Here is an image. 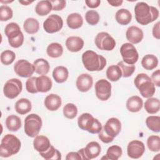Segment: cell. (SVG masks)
<instances>
[{"instance_id": "obj_38", "label": "cell", "mask_w": 160, "mask_h": 160, "mask_svg": "<svg viewBox=\"0 0 160 160\" xmlns=\"http://www.w3.org/2000/svg\"><path fill=\"white\" fill-rule=\"evenodd\" d=\"M39 154L44 159L47 160H59L61 159V152L58 149H55L52 145H51L48 150L43 152H39Z\"/></svg>"}, {"instance_id": "obj_37", "label": "cell", "mask_w": 160, "mask_h": 160, "mask_svg": "<svg viewBox=\"0 0 160 160\" xmlns=\"http://www.w3.org/2000/svg\"><path fill=\"white\" fill-rule=\"evenodd\" d=\"M147 127L153 132H159L160 131V117L158 116H150L146 119Z\"/></svg>"}, {"instance_id": "obj_24", "label": "cell", "mask_w": 160, "mask_h": 160, "mask_svg": "<svg viewBox=\"0 0 160 160\" xmlns=\"http://www.w3.org/2000/svg\"><path fill=\"white\" fill-rule=\"evenodd\" d=\"M115 18L119 24L128 25L131 21L132 14L126 9H120L116 12Z\"/></svg>"}, {"instance_id": "obj_40", "label": "cell", "mask_w": 160, "mask_h": 160, "mask_svg": "<svg viewBox=\"0 0 160 160\" xmlns=\"http://www.w3.org/2000/svg\"><path fill=\"white\" fill-rule=\"evenodd\" d=\"M78 114V108L72 103H68L63 108V114L68 119H74Z\"/></svg>"}, {"instance_id": "obj_9", "label": "cell", "mask_w": 160, "mask_h": 160, "mask_svg": "<svg viewBox=\"0 0 160 160\" xmlns=\"http://www.w3.org/2000/svg\"><path fill=\"white\" fill-rule=\"evenodd\" d=\"M22 82L16 78L9 79L4 84L3 92L4 96L9 99H14L22 91Z\"/></svg>"}, {"instance_id": "obj_12", "label": "cell", "mask_w": 160, "mask_h": 160, "mask_svg": "<svg viewBox=\"0 0 160 160\" xmlns=\"http://www.w3.org/2000/svg\"><path fill=\"white\" fill-rule=\"evenodd\" d=\"M95 92L99 100L107 101L111 95V83L104 79L98 80L95 84Z\"/></svg>"}, {"instance_id": "obj_26", "label": "cell", "mask_w": 160, "mask_h": 160, "mask_svg": "<svg viewBox=\"0 0 160 160\" xmlns=\"http://www.w3.org/2000/svg\"><path fill=\"white\" fill-rule=\"evenodd\" d=\"M32 108L31 101L26 98H21L19 99L15 104L16 111L21 115L28 113Z\"/></svg>"}, {"instance_id": "obj_52", "label": "cell", "mask_w": 160, "mask_h": 160, "mask_svg": "<svg viewBox=\"0 0 160 160\" xmlns=\"http://www.w3.org/2000/svg\"><path fill=\"white\" fill-rule=\"evenodd\" d=\"M108 2L112 6L117 7V6H121L122 4L123 1H122V0H121V1H118H118H108Z\"/></svg>"}, {"instance_id": "obj_43", "label": "cell", "mask_w": 160, "mask_h": 160, "mask_svg": "<svg viewBox=\"0 0 160 160\" xmlns=\"http://www.w3.org/2000/svg\"><path fill=\"white\" fill-rule=\"evenodd\" d=\"M99 14L94 10L88 11L85 14V19L86 22L92 26L97 24L99 21Z\"/></svg>"}, {"instance_id": "obj_6", "label": "cell", "mask_w": 160, "mask_h": 160, "mask_svg": "<svg viewBox=\"0 0 160 160\" xmlns=\"http://www.w3.org/2000/svg\"><path fill=\"white\" fill-rule=\"evenodd\" d=\"M78 124L80 129L91 134H99L102 128V124L98 119L88 112L83 113L79 116Z\"/></svg>"}, {"instance_id": "obj_16", "label": "cell", "mask_w": 160, "mask_h": 160, "mask_svg": "<svg viewBox=\"0 0 160 160\" xmlns=\"http://www.w3.org/2000/svg\"><path fill=\"white\" fill-rule=\"evenodd\" d=\"M93 84V79L91 75L89 74H80L76 82V85L78 89L81 92H87L92 87Z\"/></svg>"}, {"instance_id": "obj_32", "label": "cell", "mask_w": 160, "mask_h": 160, "mask_svg": "<svg viewBox=\"0 0 160 160\" xmlns=\"http://www.w3.org/2000/svg\"><path fill=\"white\" fill-rule=\"evenodd\" d=\"M52 9V5L50 1H41L38 2L35 8V11L39 16L48 15Z\"/></svg>"}, {"instance_id": "obj_34", "label": "cell", "mask_w": 160, "mask_h": 160, "mask_svg": "<svg viewBox=\"0 0 160 160\" xmlns=\"http://www.w3.org/2000/svg\"><path fill=\"white\" fill-rule=\"evenodd\" d=\"M46 52L48 55L51 58H59L62 54L63 48L59 43L52 42L47 47Z\"/></svg>"}, {"instance_id": "obj_25", "label": "cell", "mask_w": 160, "mask_h": 160, "mask_svg": "<svg viewBox=\"0 0 160 160\" xmlns=\"http://www.w3.org/2000/svg\"><path fill=\"white\" fill-rule=\"evenodd\" d=\"M67 25L72 29H76L81 28L83 24V19L79 13H71L68 15L66 19Z\"/></svg>"}, {"instance_id": "obj_13", "label": "cell", "mask_w": 160, "mask_h": 160, "mask_svg": "<svg viewBox=\"0 0 160 160\" xmlns=\"http://www.w3.org/2000/svg\"><path fill=\"white\" fill-rule=\"evenodd\" d=\"M14 70L17 75L22 78L31 77L35 71L34 65L26 59H20L16 62Z\"/></svg>"}, {"instance_id": "obj_51", "label": "cell", "mask_w": 160, "mask_h": 160, "mask_svg": "<svg viewBox=\"0 0 160 160\" xmlns=\"http://www.w3.org/2000/svg\"><path fill=\"white\" fill-rule=\"evenodd\" d=\"M159 22H158L156 24H154L152 28V35L153 36L158 39H160V31H159Z\"/></svg>"}, {"instance_id": "obj_42", "label": "cell", "mask_w": 160, "mask_h": 160, "mask_svg": "<svg viewBox=\"0 0 160 160\" xmlns=\"http://www.w3.org/2000/svg\"><path fill=\"white\" fill-rule=\"evenodd\" d=\"M16 58L15 53L11 50H5L1 54V61L4 65L12 64Z\"/></svg>"}, {"instance_id": "obj_15", "label": "cell", "mask_w": 160, "mask_h": 160, "mask_svg": "<svg viewBox=\"0 0 160 160\" xmlns=\"http://www.w3.org/2000/svg\"><path fill=\"white\" fill-rule=\"evenodd\" d=\"M145 151V146L144 143L138 140L131 141L127 147V153L129 158L132 159H138L141 158Z\"/></svg>"}, {"instance_id": "obj_23", "label": "cell", "mask_w": 160, "mask_h": 160, "mask_svg": "<svg viewBox=\"0 0 160 160\" xmlns=\"http://www.w3.org/2000/svg\"><path fill=\"white\" fill-rule=\"evenodd\" d=\"M69 76V71L68 69L62 66L56 67L52 71V77L55 81L58 83H62L65 82Z\"/></svg>"}, {"instance_id": "obj_44", "label": "cell", "mask_w": 160, "mask_h": 160, "mask_svg": "<svg viewBox=\"0 0 160 160\" xmlns=\"http://www.w3.org/2000/svg\"><path fill=\"white\" fill-rule=\"evenodd\" d=\"M13 16L12 9L6 5H2L0 7V20L6 21L11 19Z\"/></svg>"}, {"instance_id": "obj_8", "label": "cell", "mask_w": 160, "mask_h": 160, "mask_svg": "<svg viewBox=\"0 0 160 160\" xmlns=\"http://www.w3.org/2000/svg\"><path fill=\"white\" fill-rule=\"evenodd\" d=\"M120 53L123 61L128 64L134 65L139 58V54L136 48L129 42L124 43L121 46Z\"/></svg>"}, {"instance_id": "obj_19", "label": "cell", "mask_w": 160, "mask_h": 160, "mask_svg": "<svg viewBox=\"0 0 160 160\" xmlns=\"http://www.w3.org/2000/svg\"><path fill=\"white\" fill-rule=\"evenodd\" d=\"M62 101L59 96L55 94H50L47 96L44 99V105L46 108L51 111L58 110L61 106Z\"/></svg>"}, {"instance_id": "obj_31", "label": "cell", "mask_w": 160, "mask_h": 160, "mask_svg": "<svg viewBox=\"0 0 160 160\" xmlns=\"http://www.w3.org/2000/svg\"><path fill=\"white\" fill-rule=\"evenodd\" d=\"M23 28L27 33L34 34L39 31V23L37 19L32 18H29L24 21Z\"/></svg>"}, {"instance_id": "obj_2", "label": "cell", "mask_w": 160, "mask_h": 160, "mask_svg": "<svg viewBox=\"0 0 160 160\" xmlns=\"http://www.w3.org/2000/svg\"><path fill=\"white\" fill-rule=\"evenodd\" d=\"M82 61L84 68L89 71H99L106 65V59L93 51L88 50L82 55Z\"/></svg>"}, {"instance_id": "obj_50", "label": "cell", "mask_w": 160, "mask_h": 160, "mask_svg": "<svg viewBox=\"0 0 160 160\" xmlns=\"http://www.w3.org/2000/svg\"><path fill=\"white\" fill-rule=\"evenodd\" d=\"M85 3L90 8H96L100 5L101 1L99 0H86Z\"/></svg>"}, {"instance_id": "obj_39", "label": "cell", "mask_w": 160, "mask_h": 160, "mask_svg": "<svg viewBox=\"0 0 160 160\" xmlns=\"http://www.w3.org/2000/svg\"><path fill=\"white\" fill-rule=\"evenodd\" d=\"M147 145L149 149L152 152L160 151V138L158 136H150L147 139Z\"/></svg>"}, {"instance_id": "obj_47", "label": "cell", "mask_w": 160, "mask_h": 160, "mask_svg": "<svg viewBox=\"0 0 160 160\" xmlns=\"http://www.w3.org/2000/svg\"><path fill=\"white\" fill-rule=\"evenodd\" d=\"M50 2L54 11H61L66 7V1L64 0H52Z\"/></svg>"}, {"instance_id": "obj_20", "label": "cell", "mask_w": 160, "mask_h": 160, "mask_svg": "<svg viewBox=\"0 0 160 160\" xmlns=\"http://www.w3.org/2000/svg\"><path fill=\"white\" fill-rule=\"evenodd\" d=\"M33 146L35 150L39 152H43L49 149L50 141L46 136L39 135L35 137L33 141Z\"/></svg>"}, {"instance_id": "obj_41", "label": "cell", "mask_w": 160, "mask_h": 160, "mask_svg": "<svg viewBox=\"0 0 160 160\" xmlns=\"http://www.w3.org/2000/svg\"><path fill=\"white\" fill-rule=\"evenodd\" d=\"M121 69L122 76L128 78L131 76L135 71V66L133 64H128L123 61H120L117 64Z\"/></svg>"}, {"instance_id": "obj_53", "label": "cell", "mask_w": 160, "mask_h": 160, "mask_svg": "<svg viewBox=\"0 0 160 160\" xmlns=\"http://www.w3.org/2000/svg\"><path fill=\"white\" fill-rule=\"evenodd\" d=\"M19 2L20 3H21V4H22L23 5H26V6H27L29 4H31V2H32V1H19Z\"/></svg>"}, {"instance_id": "obj_22", "label": "cell", "mask_w": 160, "mask_h": 160, "mask_svg": "<svg viewBox=\"0 0 160 160\" xmlns=\"http://www.w3.org/2000/svg\"><path fill=\"white\" fill-rule=\"evenodd\" d=\"M143 105L142 99L138 96H132L130 97L126 102V108L132 112H137L139 111Z\"/></svg>"}, {"instance_id": "obj_29", "label": "cell", "mask_w": 160, "mask_h": 160, "mask_svg": "<svg viewBox=\"0 0 160 160\" xmlns=\"http://www.w3.org/2000/svg\"><path fill=\"white\" fill-rule=\"evenodd\" d=\"M158 64V59L153 54H146L141 60V65L146 70H152L157 67Z\"/></svg>"}, {"instance_id": "obj_4", "label": "cell", "mask_w": 160, "mask_h": 160, "mask_svg": "<svg viewBox=\"0 0 160 160\" xmlns=\"http://www.w3.org/2000/svg\"><path fill=\"white\" fill-rule=\"evenodd\" d=\"M20 148V140L13 134H6L1 142L0 156L2 158H8L17 154Z\"/></svg>"}, {"instance_id": "obj_45", "label": "cell", "mask_w": 160, "mask_h": 160, "mask_svg": "<svg viewBox=\"0 0 160 160\" xmlns=\"http://www.w3.org/2000/svg\"><path fill=\"white\" fill-rule=\"evenodd\" d=\"M37 77H30L26 82V89L28 92L35 94L38 92L36 85V81Z\"/></svg>"}, {"instance_id": "obj_5", "label": "cell", "mask_w": 160, "mask_h": 160, "mask_svg": "<svg viewBox=\"0 0 160 160\" xmlns=\"http://www.w3.org/2000/svg\"><path fill=\"white\" fill-rule=\"evenodd\" d=\"M134 83L142 97L149 98L154 94L155 85L150 77L146 74H138L134 80Z\"/></svg>"}, {"instance_id": "obj_28", "label": "cell", "mask_w": 160, "mask_h": 160, "mask_svg": "<svg viewBox=\"0 0 160 160\" xmlns=\"http://www.w3.org/2000/svg\"><path fill=\"white\" fill-rule=\"evenodd\" d=\"M35 72L40 75H46L50 69L49 62L42 58L37 59L33 62Z\"/></svg>"}, {"instance_id": "obj_1", "label": "cell", "mask_w": 160, "mask_h": 160, "mask_svg": "<svg viewBox=\"0 0 160 160\" xmlns=\"http://www.w3.org/2000/svg\"><path fill=\"white\" fill-rule=\"evenodd\" d=\"M134 14L136 21L144 26L157 19L159 13L155 7L149 6L144 2H139L135 5Z\"/></svg>"}, {"instance_id": "obj_7", "label": "cell", "mask_w": 160, "mask_h": 160, "mask_svg": "<svg viewBox=\"0 0 160 160\" xmlns=\"http://www.w3.org/2000/svg\"><path fill=\"white\" fill-rule=\"evenodd\" d=\"M42 124V119L39 116L36 114H30L24 120V132L29 137L34 138L39 134Z\"/></svg>"}, {"instance_id": "obj_14", "label": "cell", "mask_w": 160, "mask_h": 160, "mask_svg": "<svg viewBox=\"0 0 160 160\" xmlns=\"http://www.w3.org/2000/svg\"><path fill=\"white\" fill-rule=\"evenodd\" d=\"M101 150V146L98 142L91 141L84 148H82L78 151L82 157V159L89 160L97 158L100 154Z\"/></svg>"}, {"instance_id": "obj_49", "label": "cell", "mask_w": 160, "mask_h": 160, "mask_svg": "<svg viewBox=\"0 0 160 160\" xmlns=\"http://www.w3.org/2000/svg\"><path fill=\"white\" fill-rule=\"evenodd\" d=\"M66 160H70V159H82V158L79 153V152H69L66 157Z\"/></svg>"}, {"instance_id": "obj_30", "label": "cell", "mask_w": 160, "mask_h": 160, "mask_svg": "<svg viewBox=\"0 0 160 160\" xmlns=\"http://www.w3.org/2000/svg\"><path fill=\"white\" fill-rule=\"evenodd\" d=\"M144 109L149 114L157 113L160 108V101L156 98H149L144 103Z\"/></svg>"}, {"instance_id": "obj_36", "label": "cell", "mask_w": 160, "mask_h": 160, "mask_svg": "<svg viewBox=\"0 0 160 160\" xmlns=\"http://www.w3.org/2000/svg\"><path fill=\"white\" fill-rule=\"evenodd\" d=\"M106 76L111 81H117L122 77L121 68L118 65H111L106 70Z\"/></svg>"}, {"instance_id": "obj_17", "label": "cell", "mask_w": 160, "mask_h": 160, "mask_svg": "<svg viewBox=\"0 0 160 160\" xmlns=\"http://www.w3.org/2000/svg\"><path fill=\"white\" fill-rule=\"evenodd\" d=\"M126 37L131 43L138 44L142 40L144 34L141 29L137 26H132L128 28L126 32Z\"/></svg>"}, {"instance_id": "obj_3", "label": "cell", "mask_w": 160, "mask_h": 160, "mask_svg": "<svg viewBox=\"0 0 160 160\" xmlns=\"http://www.w3.org/2000/svg\"><path fill=\"white\" fill-rule=\"evenodd\" d=\"M121 130V122L116 118H111L106 122L99 133V139L104 143L112 142Z\"/></svg>"}, {"instance_id": "obj_48", "label": "cell", "mask_w": 160, "mask_h": 160, "mask_svg": "<svg viewBox=\"0 0 160 160\" xmlns=\"http://www.w3.org/2000/svg\"><path fill=\"white\" fill-rule=\"evenodd\" d=\"M151 81L154 85L159 87L160 86V70L157 69L151 75Z\"/></svg>"}, {"instance_id": "obj_35", "label": "cell", "mask_w": 160, "mask_h": 160, "mask_svg": "<svg viewBox=\"0 0 160 160\" xmlns=\"http://www.w3.org/2000/svg\"><path fill=\"white\" fill-rule=\"evenodd\" d=\"M122 153V150L120 146L118 145H112L108 149L106 156L102 158L101 159L118 160L121 156Z\"/></svg>"}, {"instance_id": "obj_11", "label": "cell", "mask_w": 160, "mask_h": 160, "mask_svg": "<svg viewBox=\"0 0 160 160\" xmlns=\"http://www.w3.org/2000/svg\"><path fill=\"white\" fill-rule=\"evenodd\" d=\"M63 26V21L61 16L57 14L50 15L43 22V28L48 33H54L59 31Z\"/></svg>"}, {"instance_id": "obj_46", "label": "cell", "mask_w": 160, "mask_h": 160, "mask_svg": "<svg viewBox=\"0 0 160 160\" xmlns=\"http://www.w3.org/2000/svg\"><path fill=\"white\" fill-rule=\"evenodd\" d=\"M24 42V35L23 34H21L19 36L16 37V38L11 40H8V42L10 44V46L14 48H19Z\"/></svg>"}, {"instance_id": "obj_18", "label": "cell", "mask_w": 160, "mask_h": 160, "mask_svg": "<svg viewBox=\"0 0 160 160\" xmlns=\"http://www.w3.org/2000/svg\"><path fill=\"white\" fill-rule=\"evenodd\" d=\"M66 46L71 52H78L83 48L84 41L79 36H70L66 41Z\"/></svg>"}, {"instance_id": "obj_27", "label": "cell", "mask_w": 160, "mask_h": 160, "mask_svg": "<svg viewBox=\"0 0 160 160\" xmlns=\"http://www.w3.org/2000/svg\"><path fill=\"white\" fill-rule=\"evenodd\" d=\"M5 35L8 37V40L13 39L22 34L19 26L16 22H10L6 25L4 29Z\"/></svg>"}, {"instance_id": "obj_21", "label": "cell", "mask_w": 160, "mask_h": 160, "mask_svg": "<svg viewBox=\"0 0 160 160\" xmlns=\"http://www.w3.org/2000/svg\"><path fill=\"white\" fill-rule=\"evenodd\" d=\"M36 85L38 92H46L51 89L52 82L49 77L45 75H42L37 77Z\"/></svg>"}, {"instance_id": "obj_33", "label": "cell", "mask_w": 160, "mask_h": 160, "mask_svg": "<svg viewBox=\"0 0 160 160\" xmlns=\"http://www.w3.org/2000/svg\"><path fill=\"white\" fill-rule=\"evenodd\" d=\"M6 128L11 131H17L21 127V120L16 115H10L6 119Z\"/></svg>"}, {"instance_id": "obj_10", "label": "cell", "mask_w": 160, "mask_h": 160, "mask_svg": "<svg viewBox=\"0 0 160 160\" xmlns=\"http://www.w3.org/2000/svg\"><path fill=\"white\" fill-rule=\"evenodd\" d=\"M95 44L101 50L111 51L116 46L114 39L106 32H99L95 38Z\"/></svg>"}]
</instances>
